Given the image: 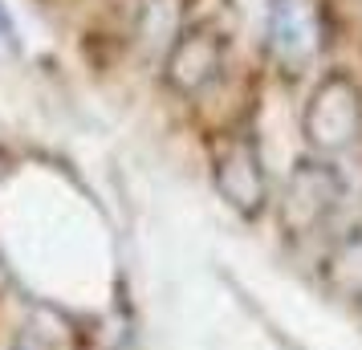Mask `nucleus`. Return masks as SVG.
<instances>
[{"label": "nucleus", "mask_w": 362, "mask_h": 350, "mask_svg": "<svg viewBox=\"0 0 362 350\" xmlns=\"http://www.w3.org/2000/svg\"><path fill=\"white\" fill-rule=\"evenodd\" d=\"M329 41V8L326 0H273L264 45L285 74H305L322 57Z\"/></svg>", "instance_id": "obj_1"}, {"label": "nucleus", "mask_w": 362, "mask_h": 350, "mask_svg": "<svg viewBox=\"0 0 362 350\" xmlns=\"http://www.w3.org/2000/svg\"><path fill=\"white\" fill-rule=\"evenodd\" d=\"M301 131L310 139V147L322 151V155H338V151L350 147L362 134V90H358V82H354L350 74H342V69H329L326 78L313 86L310 102H305Z\"/></svg>", "instance_id": "obj_2"}, {"label": "nucleus", "mask_w": 362, "mask_h": 350, "mask_svg": "<svg viewBox=\"0 0 362 350\" xmlns=\"http://www.w3.org/2000/svg\"><path fill=\"white\" fill-rule=\"evenodd\" d=\"M224 57H228V37H224V29H220L216 21L183 25L180 33H175V41H171V49H167L163 82L171 86L175 94L192 98V94L208 90V86L220 78Z\"/></svg>", "instance_id": "obj_3"}, {"label": "nucleus", "mask_w": 362, "mask_h": 350, "mask_svg": "<svg viewBox=\"0 0 362 350\" xmlns=\"http://www.w3.org/2000/svg\"><path fill=\"white\" fill-rule=\"evenodd\" d=\"M346 187L342 175L322 159H305L293 167L289 184H285V200H281V220L289 236H310L317 228H326L329 216L338 212Z\"/></svg>", "instance_id": "obj_4"}, {"label": "nucleus", "mask_w": 362, "mask_h": 350, "mask_svg": "<svg viewBox=\"0 0 362 350\" xmlns=\"http://www.w3.org/2000/svg\"><path fill=\"white\" fill-rule=\"evenodd\" d=\"M212 175L220 196L240 212V216H257L269 200V180L261 167V147L252 131H232L224 134V143L216 147L212 159Z\"/></svg>", "instance_id": "obj_5"}, {"label": "nucleus", "mask_w": 362, "mask_h": 350, "mask_svg": "<svg viewBox=\"0 0 362 350\" xmlns=\"http://www.w3.org/2000/svg\"><path fill=\"white\" fill-rule=\"evenodd\" d=\"M322 277L338 298L362 301V228L346 233L342 240H334V249L322 261Z\"/></svg>", "instance_id": "obj_6"}]
</instances>
